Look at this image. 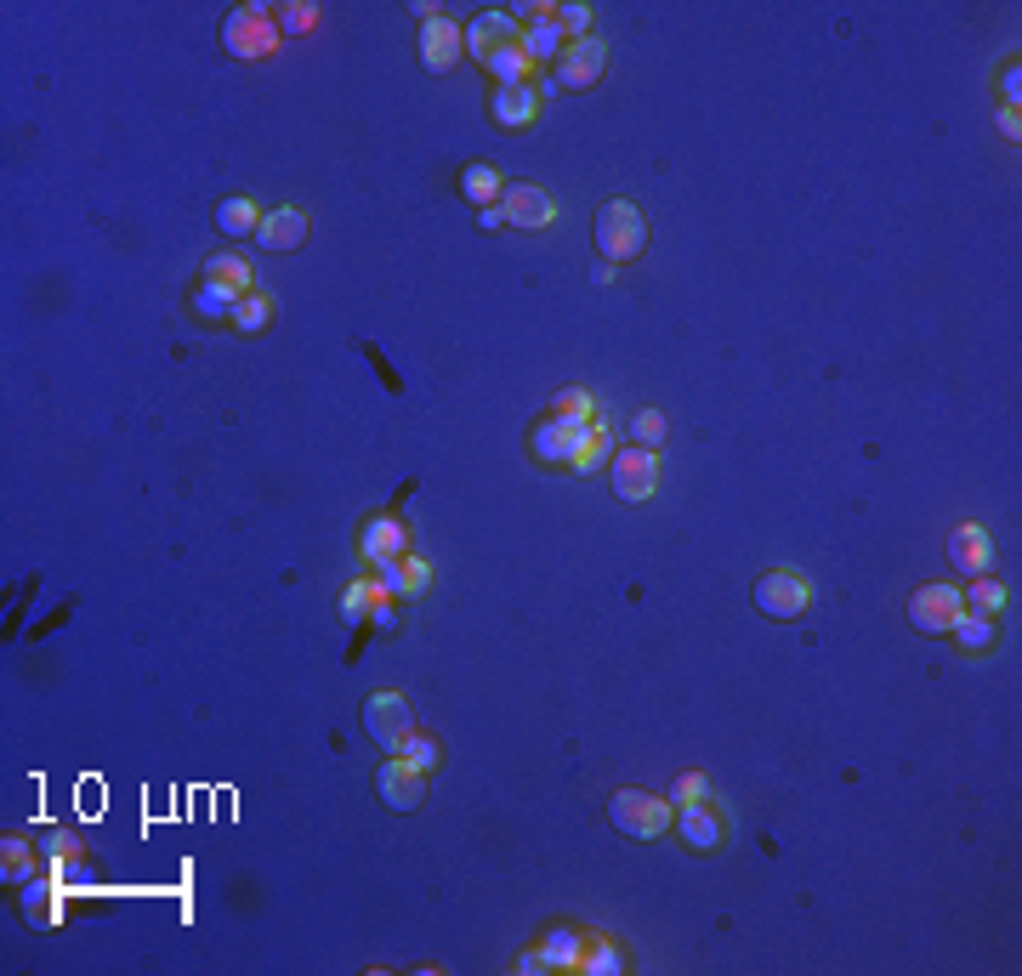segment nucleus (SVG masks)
<instances>
[{"instance_id": "15", "label": "nucleus", "mask_w": 1022, "mask_h": 976, "mask_svg": "<svg viewBox=\"0 0 1022 976\" xmlns=\"http://www.w3.org/2000/svg\"><path fill=\"white\" fill-rule=\"evenodd\" d=\"M488 114L501 131H529L535 114H540V97H535V86H494Z\"/></svg>"}, {"instance_id": "25", "label": "nucleus", "mask_w": 1022, "mask_h": 976, "mask_svg": "<svg viewBox=\"0 0 1022 976\" xmlns=\"http://www.w3.org/2000/svg\"><path fill=\"white\" fill-rule=\"evenodd\" d=\"M216 227L227 233V239H245V233L261 227V211L250 205V199H222V205H216Z\"/></svg>"}, {"instance_id": "24", "label": "nucleus", "mask_w": 1022, "mask_h": 976, "mask_svg": "<svg viewBox=\"0 0 1022 976\" xmlns=\"http://www.w3.org/2000/svg\"><path fill=\"white\" fill-rule=\"evenodd\" d=\"M574 971H585V976H619L625 971V954L614 949L608 936H591L585 949H580V965Z\"/></svg>"}, {"instance_id": "14", "label": "nucleus", "mask_w": 1022, "mask_h": 976, "mask_svg": "<svg viewBox=\"0 0 1022 976\" xmlns=\"http://www.w3.org/2000/svg\"><path fill=\"white\" fill-rule=\"evenodd\" d=\"M381 596H426L433 585V568L420 557H392V562H375V580H370Z\"/></svg>"}, {"instance_id": "43", "label": "nucleus", "mask_w": 1022, "mask_h": 976, "mask_svg": "<svg viewBox=\"0 0 1022 976\" xmlns=\"http://www.w3.org/2000/svg\"><path fill=\"white\" fill-rule=\"evenodd\" d=\"M517 971H523V976H540V971H546V960H540V954H523V960H517Z\"/></svg>"}, {"instance_id": "33", "label": "nucleus", "mask_w": 1022, "mask_h": 976, "mask_svg": "<svg viewBox=\"0 0 1022 976\" xmlns=\"http://www.w3.org/2000/svg\"><path fill=\"white\" fill-rule=\"evenodd\" d=\"M0 874H7V880H29V874H35V857H29L23 840H7V846H0Z\"/></svg>"}, {"instance_id": "8", "label": "nucleus", "mask_w": 1022, "mask_h": 976, "mask_svg": "<svg viewBox=\"0 0 1022 976\" xmlns=\"http://www.w3.org/2000/svg\"><path fill=\"white\" fill-rule=\"evenodd\" d=\"M966 614V602H961V591L954 585H920L914 596H909V625L920 630V636H943V630H954V619Z\"/></svg>"}, {"instance_id": "38", "label": "nucleus", "mask_w": 1022, "mask_h": 976, "mask_svg": "<svg viewBox=\"0 0 1022 976\" xmlns=\"http://www.w3.org/2000/svg\"><path fill=\"white\" fill-rule=\"evenodd\" d=\"M404 755H409L420 772H433V766H438V744H433L426 732H415V738H409V750H404Z\"/></svg>"}, {"instance_id": "36", "label": "nucleus", "mask_w": 1022, "mask_h": 976, "mask_svg": "<svg viewBox=\"0 0 1022 976\" xmlns=\"http://www.w3.org/2000/svg\"><path fill=\"white\" fill-rule=\"evenodd\" d=\"M557 29L574 41H585V29H591V7H557Z\"/></svg>"}, {"instance_id": "10", "label": "nucleus", "mask_w": 1022, "mask_h": 976, "mask_svg": "<svg viewBox=\"0 0 1022 976\" xmlns=\"http://www.w3.org/2000/svg\"><path fill=\"white\" fill-rule=\"evenodd\" d=\"M580 444H585V426L580 420H557V415H546L535 426V437H529V449H535L540 465H574Z\"/></svg>"}, {"instance_id": "11", "label": "nucleus", "mask_w": 1022, "mask_h": 976, "mask_svg": "<svg viewBox=\"0 0 1022 976\" xmlns=\"http://www.w3.org/2000/svg\"><path fill=\"white\" fill-rule=\"evenodd\" d=\"M460 52H467V29L460 23H449V18H426L420 23V63L433 75H449Z\"/></svg>"}, {"instance_id": "27", "label": "nucleus", "mask_w": 1022, "mask_h": 976, "mask_svg": "<svg viewBox=\"0 0 1022 976\" xmlns=\"http://www.w3.org/2000/svg\"><path fill=\"white\" fill-rule=\"evenodd\" d=\"M954 642H961L966 653H988L995 648V619L988 614H961L954 619Z\"/></svg>"}, {"instance_id": "37", "label": "nucleus", "mask_w": 1022, "mask_h": 976, "mask_svg": "<svg viewBox=\"0 0 1022 976\" xmlns=\"http://www.w3.org/2000/svg\"><path fill=\"white\" fill-rule=\"evenodd\" d=\"M370 596H375V585L358 580V585L347 591V602H341V614H347V619H364V614H370Z\"/></svg>"}, {"instance_id": "19", "label": "nucleus", "mask_w": 1022, "mask_h": 976, "mask_svg": "<svg viewBox=\"0 0 1022 976\" xmlns=\"http://www.w3.org/2000/svg\"><path fill=\"white\" fill-rule=\"evenodd\" d=\"M404 523L398 517H375L364 528V540H358V551H364V562H392V557H404Z\"/></svg>"}, {"instance_id": "42", "label": "nucleus", "mask_w": 1022, "mask_h": 976, "mask_svg": "<svg viewBox=\"0 0 1022 976\" xmlns=\"http://www.w3.org/2000/svg\"><path fill=\"white\" fill-rule=\"evenodd\" d=\"M1000 131H1006V137H1011V143L1022 137V125H1017V109H1000Z\"/></svg>"}, {"instance_id": "12", "label": "nucleus", "mask_w": 1022, "mask_h": 976, "mask_svg": "<svg viewBox=\"0 0 1022 976\" xmlns=\"http://www.w3.org/2000/svg\"><path fill=\"white\" fill-rule=\"evenodd\" d=\"M512 46H523V29H517L512 12H483V18L467 29V52H472L478 63L501 57V52H512Z\"/></svg>"}, {"instance_id": "21", "label": "nucleus", "mask_w": 1022, "mask_h": 976, "mask_svg": "<svg viewBox=\"0 0 1022 976\" xmlns=\"http://www.w3.org/2000/svg\"><path fill=\"white\" fill-rule=\"evenodd\" d=\"M460 193H467L478 211H488L494 199L506 193V182H501V171H494V165H467V171H460Z\"/></svg>"}, {"instance_id": "23", "label": "nucleus", "mask_w": 1022, "mask_h": 976, "mask_svg": "<svg viewBox=\"0 0 1022 976\" xmlns=\"http://www.w3.org/2000/svg\"><path fill=\"white\" fill-rule=\"evenodd\" d=\"M614 455V431H608V420H591L585 426V444H580V455H574V471H603V460Z\"/></svg>"}, {"instance_id": "22", "label": "nucleus", "mask_w": 1022, "mask_h": 976, "mask_svg": "<svg viewBox=\"0 0 1022 976\" xmlns=\"http://www.w3.org/2000/svg\"><path fill=\"white\" fill-rule=\"evenodd\" d=\"M523 52H529V63H557V57H563L569 41H563V29H557V18L523 29Z\"/></svg>"}, {"instance_id": "6", "label": "nucleus", "mask_w": 1022, "mask_h": 976, "mask_svg": "<svg viewBox=\"0 0 1022 976\" xmlns=\"http://www.w3.org/2000/svg\"><path fill=\"white\" fill-rule=\"evenodd\" d=\"M807 602H812V591L796 568H767V574L755 580V608L767 619H796V614H807Z\"/></svg>"}, {"instance_id": "34", "label": "nucleus", "mask_w": 1022, "mask_h": 976, "mask_svg": "<svg viewBox=\"0 0 1022 976\" xmlns=\"http://www.w3.org/2000/svg\"><path fill=\"white\" fill-rule=\"evenodd\" d=\"M671 800H676V806H699V800H710V778H705V772H682L676 789H671Z\"/></svg>"}, {"instance_id": "35", "label": "nucleus", "mask_w": 1022, "mask_h": 976, "mask_svg": "<svg viewBox=\"0 0 1022 976\" xmlns=\"http://www.w3.org/2000/svg\"><path fill=\"white\" fill-rule=\"evenodd\" d=\"M972 608H977V614L1006 608V585H1000V580H972Z\"/></svg>"}, {"instance_id": "3", "label": "nucleus", "mask_w": 1022, "mask_h": 976, "mask_svg": "<svg viewBox=\"0 0 1022 976\" xmlns=\"http://www.w3.org/2000/svg\"><path fill=\"white\" fill-rule=\"evenodd\" d=\"M273 46H279V23L261 12V7L227 12V23H222V52L227 57H268Z\"/></svg>"}, {"instance_id": "28", "label": "nucleus", "mask_w": 1022, "mask_h": 976, "mask_svg": "<svg viewBox=\"0 0 1022 976\" xmlns=\"http://www.w3.org/2000/svg\"><path fill=\"white\" fill-rule=\"evenodd\" d=\"M591 410H597V397H591L585 386H563L551 397V415L557 420H580V426H591Z\"/></svg>"}, {"instance_id": "9", "label": "nucleus", "mask_w": 1022, "mask_h": 976, "mask_svg": "<svg viewBox=\"0 0 1022 976\" xmlns=\"http://www.w3.org/2000/svg\"><path fill=\"white\" fill-rule=\"evenodd\" d=\"M375 789H381V800L392 806V812H420L426 806V772L415 761H386L375 772Z\"/></svg>"}, {"instance_id": "30", "label": "nucleus", "mask_w": 1022, "mask_h": 976, "mask_svg": "<svg viewBox=\"0 0 1022 976\" xmlns=\"http://www.w3.org/2000/svg\"><path fill=\"white\" fill-rule=\"evenodd\" d=\"M234 307H239V295L222 284H200V295H193V313L200 318H234Z\"/></svg>"}, {"instance_id": "39", "label": "nucleus", "mask_w": 1022, "mask_h": 976, "mask_svg": "<svg viewBox=\"0 0 1022 976\" xmlns=\"http://www.w3.org/2000/svg\"><path fill=\"white\" fill-rule=\"evenodd\" d=\"M313 18H318V7H284L279 35H302V29H313Z\"/></svg>"}, {"instance_id": "16", "label": "nucleus", "mask_w": 1022, "mask_h": 976, "mask_svg": "<svg viewBox=\"0 0 1022 976\" xmlns=\"http://www.w3.org/2000/svg\"><path fill=\"white\" fill-rule=\"evenodd\" d=\"M948 562L961 568V574L982 580L988 568H995V546H988V534H982L977 523H961V528L948 534Z\"/></svg>"}, {"instance_id": "18", "label": "nucleus", "mask_w": 1022, "mask_h": 976, "mask_svg": "<svg viewBox=\"0 0 1022 976\" xmlns=\"http://www.w3.org/2000/svg\"><path fill=\"white\" fill-rule=\"evenodd\" d=\"M676 829H682V840H687V852H721V818L710 812V806L699 800V806H682V818H676Z\"/></svg>"}, {"instance_id": "2", "label": "nucleus", "mask_w": 1022, "mask_h": 976, "mask_svg": "<svg viewBox=\"0 0 1022 976\" xmlns=\"http://www.w3.org/2000/svg\"><path fill=\"white\" fill-rule=\"evenodd\" d=\"M364 732L375 738L386 755H404V750H409V738H415L409 698H404V693H375V698L364 704Z\"/></svg>"}, {"instance_id": "29", "label": "nucleus", "mask_w": 1022, "mask_h": 976, "mask_svg": "<svg viewBox=\"0 0 1022 976\" xmlns=\"http://www.w3.org/2000/svg\"><path fill=\"white\" fill-rule=\"evenodd\" d=\"M268 318H273V301L250 290V295H239V307H234V318H227V324H234L239 335H256V329L268 324Z\"/></svg>"}, {"instance_id": "1", "label": "nucleus", "mask_w": 1022, "mask_h": 976, "mask_svg": "<svg viewBox=\"0 0 1022 976\" xmlns=\"http://www.w3.org/2000/svg\"><path fill=\"white\" fill-rule=\"evenodd\" d=\"M591 239H597L603 261H637L648 250V216L631 205V199H608L591 222Z\"/></svg>"}, {"instance_id": "20", "label": "nucleus", "mask_w": 1022, "mask_h": 976, "mask_svg": "<svg viewBox=\"0 0 1022 976\" xmlns=\"http://www.w3.org/2000/svg\"><path fill=\"white\" fill-rule=\"evenodd\" d=\"M580 949H585V942H580V931H569V925H557V931H546V942H540V960H546V971H574L580 965Z\"/></svg>"}, {"instance_id": "5", "label": "nucleus", "mask_w": 1022, "mask_h": 976, "mask_svg": "<svg viewBox=\"0 0 1022 976\" xmlns=\"http://www.w3.org/2000/svg\"><path fill=\"white\" fill-rule=\"evenodd\" d=\"M608 69V46L597 35H585V41H569V52L551 63V86L557 91H585V86H597Z\"/></svg>"}, {"instance_id": "41", "label": "nucleus", "mask_w": 1022, "mask_h": 976, "mask_svg": "<svg viewBox=\"0 0 1022 976\" xmlns=\"http://www.w3.org/2000/svg\"><path fill=\"white\" fill-rule=\"evenodd\" d=\"M478 227H483V233H501V227H506L501 205H488V211H478Z\"/></svg>"}, {"instance_id": "4", "label": "nucleus", "mask_w": 1022, "mask_h": 976, "mask_svg": "<svg viewBox=\"0 0 1022 976\" xmlns=\"http://www.w3.org/2000/svg\"><path fill=\"white\" fill-rule=\"evenodd\" d=\"M608 818L619 834H631V840H653V834H665L671 829V806L665 800H653L642 789H619L608 800Z\"/></svg>"}, {"instance_id": "40", "label": "nucleus", "mask_w": 1022, "mask_h": 976, "mask_svg": "<svg viewBox=\"0 0 1022 976\" xmlns=\"http://www.w3.org/2000/svg\"><path fill=\"white\" fill-rule=\"evenodd\" d=\"M364 619H370L375 630H398V619H392V596H381V591H375V596H370V614H364Z\"/></svg>"}, {"instance_id": "31", "label": "nucleus", "mask_w": 1022, "mask_h": 976, "mask_svg": "<svg viewBox=\"0 0 1022 976\" xmlns=\"http://www.w3.org/2000/svg\"><path fill=\"white\" fill-rule=\"evenodd\" d=\"M665 415H659V410H637L631 415V437H637V449H653L659 455V444H665Z\"/></svg>"}, {"instance_id": "7", "label": "nucleus", "mask_w": 1022, "mask_h": 976, "mask_svg": "<svg viewBox=\"0 0 1022 976\" xmlns=\"http://www.w3.org/2000/svg\"><path fill=\"white\" fill-rule=\"evenodd\" d=\"M608 478H614V494L625 506H642V500L659 494V455L653 449H619Z\"/></svg>"}, {"instance_id": "26", "label": "nucleus", "mask_w": 1022, "mask_h": 976, "mask_svg": "<svg viewBox=\"0 0 1022 976\" xmlns=\"http://www.w3.org/2000/svg\"><path fill=\"white\" fill-rule=\"evenodd\" d=\"M205 284H222V290H234V295H250V261H245V256H211Z\"/></svg>"}, {"instance_id": "17", "label": "nucleus", "mask_w": 1022, "mask_h": 976, "mask_svg": "<svg viewBox=\"0 0 1022 976\" xmlns=\"http://www.w3.org/2000/svg\"><path fill=\"white\" fill-rule=\"evenodd\" d=\"M256 239H261V250H295V245L307 239V216L295 211V205L268 211V216H261V227H256Z\"/></svg>"}, {"instance_id": "13", "label": "nucleus", "mask_w": 1022, "mask_h": 976, "mask_svg": "<svg viewBox=\"0 0 1022 976\" xmlns=\"http://www.w3.org/2000/svg\"><path fill=\"white\" fill-rule=\"evenodd\" d=\"M501 216L512 222V227H546V222H557V205H551V193L546 188H529V182H517V188H506L501 193Z\"/></svg>"}, {"instance_id": "32", "label": "nucleus", "mask_w": 1022, "mask_h": 976, "mask_svg": "<svg viewBox=\"0 0 1022 976\" xmlns=\"http://www.w3.org/2000/svg\"><path fill=\"white\" fill-rule=\"evenodd\" d=\"M23 915L35 920V925H52V920L63 915V902L52 897V886H29V891H23Z\"/></svg>"}]
</instances>
